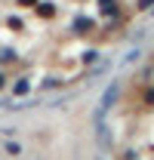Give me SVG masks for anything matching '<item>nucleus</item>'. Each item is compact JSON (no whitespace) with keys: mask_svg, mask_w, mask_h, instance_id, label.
<instances>
[{"mask_svg":"<svg viewBox=\"0 0 154 160\" xmlns=\"http://www.w3.org/2000/svg\"><path fill=\"white\" fill-rule=\"evenodd\" d=\"M114 99H117V83H111L108 92H105V99H102V111H108V108L114 105Z\"/></svg>","mask_w":154,"mask_h":160,"instance_id":"obj_1","label":"nucleus"},{"mask_svg":"<svg viewBox=\"0 0 154 160\" xmlns=\"http://www.w3.org/2000/svg\"><path fill=\"white\" fill-rule=\"evenodd\" d=\"M0 86H3V74H0Z\"/></svg>","mask_w":154,"mask_h":160,"instance_id":"obj_2","label":"nucleus"}]
</instances>
